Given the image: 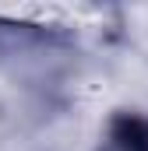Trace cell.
<instances>
[{
	"label": "cell",
	"mask_w": 148,
	"mask_h": 151,
	"mask_svg": "<svg viewBox=\"0 0 148 151\" xmlns=\"http://www.w3.org/2000/svg\"><path fill=\"white\" fill-rule=\"evenodd\" d=\"M113 151H148V119L123 116L113 123Z\"/></svg>",
	"instance_id": "cell-1"
}]
</instances>
